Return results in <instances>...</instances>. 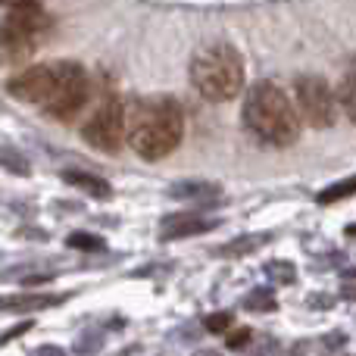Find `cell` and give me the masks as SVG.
Here are the masks:
<instances>
[{
	"mask_svg": "<svg viewBox=\"0 0 356 356\" xmlns=\"http://www.w3.org/2000/svg\"><path fill=\"white\" fill-rule=\"evenodd\" d=\"M125 135L138 156L144 160H163L181 144L184 113L181 104L166 94L141 97L125 113Z\"/></svg>",
	"mask_w": 356,
	"mask_h": 356,
	"instance_id": "obj_1",
	"label": "cell"
},
{
	"mask_svg": "<svg viewBox=\"0 0 356 356\" xmlns=\"http://www.w3.org/2000/svg\"><path fill=\"white\" fill-rule=\"evenodd\" d=\"M244 125L272 147H291L300 138V113L275 81H257L244 97Z\"/></svg>",
	"mask_w": 356,
	"mask_h": 356,
	"instance_id": "obj_2",
	"label": "cell"
},
{
	"mask_svg": "<svg viewBox=\"0 0 356 356\" xmlns=\"http://www.w3.org/2000/svg\"><path fill=\"white\" fill-rule=\"evenodd\" d=\"M191 81L209 104H225L244 91V63L232 44L203 47L191 63Z\"/></svg>",
	"mask_w": 356,
	"mask_h": 356,
	"instance_id": "obj_3",
	"label": "cell"
},
{
	"mask_svg": "<svg viewBox=\"0 0 356 356\" xmlns=\"http://www.w3.org/2000/svg\"><path fill=\"white\" fill-rule=\"evenodd\" d=\"M54 72V91L44 100V113L54 119H72L88 104V72L75 60H56Z\"/></svg>",
	"mask_w": 356,
	"mask_h": 356,
	"instance_id": "obj_4",
	"label": "cell"
},
{
	"mask_svg": "<svg viewBox=\"0 0 356 356\" xmlns=\"http://www.w3.org/2000/svg\"><path fill=\"white\" fill-rule=\"evenodd\" d=\"M297 94V113L307 119L313 129H332L338 119V100L334 91L322 75H300L294 85Z\"/></svg>",
	"mask_w": 356,
	"mask_h": 356,
	"instance_id": "obj_5",
	"label": "cell"
},
{
	"mask_svg": "<svg viewBox=\"0 0 356 356\" xmlns=\"http://www.w3.org/2000/svg\"><path fill=\"white\" fill-rule=\"evenodd\" d=\"M81 138L100 154H116L125 138V106L122 100L106 97L81 129Z\"/></svg>",
	"mask_w": 356,
	"mask_h": 356,
	"instance_id": "obj_6",
	"label": "cell"
},
{
	"mask_svg": "<svg viewBox=\"0 0 356 356\" xmlns=\"http://www.w3.org/2000/svg\"><path fill=\"white\" fill-rule=\"evenodd\" d=\"M54 63H41V66H29L22 69V72L10 75L6 79V94L16 100H22V104H38L44 106V100L50 97V91H54Z\"/></svg>",
	"mask_w": 356,
	"mask_h": 356,
	"instance_id": "obj_7",
	"label": "cell"
},
{
	"mask_svg": "<svg viewBox=\"0 0 356 356\" xmlns=\"http://www.w3.org/2000/svg\"><path fill=\"white\" fill-rule=\"evenodd\" d=\"M219 228V219L216 216H203L197 209H188V213H172L160 222V241H178V238H194V234H207Z\"/></svg>",
	"mask_w": 356,
	"mask_h": 356,
	"instance_id": "obj_8",
	"label": "cell"
},
{
	"mask_svg": "<svg viewBox=\"0 0 356 356\" xmlns=\"http://www.w3.org/2000/svg\"><path fill=\"white\" fill-rule=\"evenodd\" d=\"M6 25H13V29L25 31V35H44V31L54 25V19L47 16V10H41V3L38 0H25V3H16L10 6V13L3 16Z\"/></svg>",
	"mask_w": 356,
	"mask_h": 356,
	"instance_id": "obj_9",
	"label": "cell"
},
{
	"mask_svg": "<svg viewBox=\"0 0 356 356\" xmlns=\"http://www.w3.org/2000/svg\"><path fill=\"white\" fill-rule=\"evenodd\" d=\"M38 47L35 35L13 29V25L0 22V63H25Z\"/></svg>",
	"mask_w": 356,
	"mask_h": 356,
	"instance_id": "obj_10",
	"label": "cell"
},
{
	"mask_svg": "<svg viewBox=\"0 0 356 356\" xmlns=\"http://www.w3.org/2000/svg\"><path fill=\"white\" fill-rule=\"evenodd\" d=\"M66 300L69 294H0V313H38Z\"/></svg>",
	"mask_w": 356,
	"mask_h": 356,
	"instance_id": "obj_11",
	"label": "cell"
},
{
	"mask_svg": "<svg viewBox=\"0 0 356 356\" xmlns=\"http://www.w3.org/2000/svg\"><path fill=\"white\" fill-rule=\"evenodd\" d=\"M222 194V188L216 181H200V178H191V181H175L169 188L172 200H194V203H209Z\"/></svg>",
	"mask_w": 356,
	"mask_h": 356,
	"instance_id": "obj_12",
	"label": "cell"
},
{
	"mask_svg": "<svg viewBox=\"0 0 356 356\" xmlns=\"http://www.w3.org/2000/svg\"><path fill=\"white\" fill-rule=\"evenodd\" d=\"M63 181L72 184V188H79V191H85V194L94 197V200H110L113 197V184L106 181V178L81 172V169H66V172H63Z\"/></svg>",
	"mask_w": 356,
	"mask_h": 356,
	"instance_id": "obj_13",
	"label": "cell"
},
{
	"mask_svg": "<svg viewBox=\"0 0 356 356\" xmlns=\"http://www.w3.org/2000/svg\"><path fill=\"white\" fill-rule=\"evenodd\" d=\"M269 241H272V234H241V238L216 247L213 253L216 257H222V259H238V257H247V253H257L259 247L269 244Z\"/></svg>",
	"mask_w": 356,
	"mask_h": 356,
	"instance_id": "obj_14",
	"label": "cell"
},
{
	"mask_svg": "<svg viewBox=\"0 0 356 356\" xmlns=\"http://www.w3.org/2000/svg\"><path fill=\"white\" fill-rule=\"evenodd\" d=\"M244 309L247 313H275L278 309V300L269 288H257L244 297Z\"/></svg>",
	"mask_w": 356,
	"mask_h": 356,
	"instance_id": "obj_15",
	"label": "cell"
},
{
	"mask_svg": "<svg viewBox=\"0 0 356 356\" xmlns=\"http://www.w3.org/2000/svg\"><path fill=\"white\" fill-rule=\"evenodd\" d=\"M350 194H356V175L344 178V181H338V184H328L325 191H319V194H316V200H319L322 207H328V203L347 200V197H350Z\"/></svg>",
	"mask_w": 356,
	"mask_h": 356,
	"instance_id": "obj_16",
	"label": "cell"
},
{
	"mask_svg": "<svg viewBox=\"0 0 356 356\" xmlns=\"http://www.w3.org/2000/svg\"><path fill=\"white\" fill-rule=\"evenodd\" d=\"M263 272H266V278H269L272 284H291V282H297V266L288 263V259H272V263L263 266Z\"/></svg>",
	"mask_w": 356,
	"mask_h": 356,
	"instance_id": "obj_17",
	"label": "cell"
},
{
	"mask_svg": "<svg viewBox=\"0 0 356 356\" xmlns=\"http://www.w3.org/2000/svg\"><path fill=\"white\" fill-rule=\"evenodd\" d=\"M0 166L6 169V172H13V175H19V178H25V175H31V163L25 160L22 154H19L16 147H0Z\"/></svg>",
	"mask_w": 356,
	"mask_h": 356,
	"instance_id": "obj_18",
	"label": "cell"
},
{
	"mask_svg": "<svg viewBox=\"0 0 356 356\" xmlns=\"http://www.w3.org/2000/svg\"><path fill=\"white\" fill-rule=\"evenodd\" d=\"M338 100H341V106H344V113L350 116V122L356 125V72L344 75V81H341V88H338Z\"/></svg>",
	"mask_w": 356,
	"mask_h": 356,
	"instance_id": "obj_19",
	"label": "cell"
},
{
	"mask_svg": "<svg viewBox=\"0 0 356 356\" xmlns=\"http://www.w3.org/2000/svg\"><path fill=\"white\" fill-rule=\"evenodd\" d=\"M69 247H75V250H106V241L88 232H72L69 234Z\"/></svg>",
	"mask_w": 356,
	"mask_h": 356,
	"instance_id": "obj_20",
	"label": "cell"
},
{
	"mask_svg": "<svg viewBox=\"0 0 356 356\" xmlns=\"http://www.w3.org/2000/svg\"><path fill=\"white\" fill-rule=\"evenodd\" d=\"M203 325H207V332L222 334V332H228V328L234 325V313H228V309H222V313H213V316H207V319H203Z\"/></svg>",
	"mask_w": 356,
	"mask_h": 356,
	"instance_id": "obj_21",
	"label": "cell"
},
{
	"mask_svg": "<svg viewBox=\"0 0 356 356\" xmlns=\"http://www.w3.org/2000/svg\"><path fill=\"white\" fill-rule=\"evenodd\" d=\"M250 338H253L250 328H238V332H232V328H228L225 344H228V350H244V347L250 344Z\"/></svg>",
	"mask_w": 356,
	"mask_h": 356,
	"instance_id": "obj_22",
	"label": "cell"
},
{
	"mask_svg": "<svg viewBox=\"0 0 356 356\" xmlns=\"http://www.w3.org/2000/svg\"><path fill=\"white\" fill-rule=\"evenodd\" d=\"M307 307L309 309H322V313H325V309L334 307V297L332 294H309L307 297Z\"/></svg>",
	"mask_w": 356,
	"mask_h": 356,
	"instance_id": "obj_23",
	"label": "cell"
},
{
	"mask_svg": "<svg viewBox=\"0 0 356 356\" xmlns=\"http://www.w3.org/2000/svg\"><path fill=\"white\" fill-rule=\"evenodd\" d=\"M25 332H31V322H19V325H13V328H6V332H0V344H6V341H13V338H22Z\"/></svg>",
	"mask_w": 356,
	"mask_h": 356,
	"instance_id": "obj_24",
	"label": "cell"
},
{
	"mask_svg": "<svg viewBox=\"0 0 356 356\" xmlns=\"http://www.w3.org/2000/svg\"><path fill=\"white\" fill-rule=\"evenodd\" d=\"M322 344H325V350H341V347L347 344V334L344 332H328L325 338H322Z\"/></svg>",
	"mask_w": 356,
	"mask_h": 356,
	"instance_id": "obj_25",
	"label": "cell"
},
{
	"mask_svg": "<svg viewBox=\"0 0 356 356\" xmlns=\"http://www.w3.org/2000/svg\"><path fill=\"white\" fill-rule=\"evenodd\" d=\"M100 344H104L100 338H81L79 344H75V350L79 353H94V350H100Z\"/></svg>",
	"mask_w": 356,
	"mask_h": 356,
	"instance_id": "obj_26",
	"label": "cell"
},
{
	"mask_svg": "<svg viewBox=\"0 0 356 356\" xmlns=\"http://www.w3.org/2000/svg\"><path fill=\"white\" fill-rule=\"evenodd\" d=\"M19 238H25V241H47V232H41V228H22V232H19Z\"/></svg>",
	"mask_w": 356,
	"mask_h": 356,
	"instance_id": "obj_27",
	"label": "cell"
},
{
	"mask_svg": "<svg viewBox=\"0 0 356 356\" xmlns=\"http://www.w3.org/2000/svg\"><path fill=\"white\" fill-rule=\"evenodd\" d=\"M341 297H344V300H353V303H356V284H353V282H347L344 288H341Z\"/></svg>",
	"mask_w": 356,
	"mask_h": 356,
	"instance_id": "obj_28",
	"label": "cell"
},
{
	"mask_svg": "<svg viewBox=\"0 0 356 356\" xmlns=\"http://www.w3.org/2000/svg\"><path fill=\"white\" fill-rule=\"evenodd\" d=\"M38 353H63V347H50V344H44V347H38Z\"/></svg>",
	"mask_w": 356,
	"mask_h": 356,
	"instance_id": "obj_29",
	"label": "cell"
},
{
	"mask_svg": "<svg viewBox=\"0 0 356 356\" xmlns=\"http://www.w3.org/2000/svg\"><path fill=\"white\" fill-rule=\"evenodd\" d=\"M344 278H347V282H356V266H347V269H344Z\"/></svg>",
	"mask_w": 356,
	"mask_h": 356,
	"instance_id": "obj_30",
	"label": "cell"
},
{
	"mask_svg": "<svg viewBox=\"0 0 356 356\" xmlns=\"http://www.w3.org/2000/svg\"><path fill=\"white\" fill-rule=\"evenodd\" d=\"M16 3H25V0H0V6H6V10H10V6H16Z\"/></svg>",
	"mask_w": 356,
	"mask_h": 356,
	"instance_id": "obj_31",
	"label": "cell"
},
{
	"mask_svg": "<svg viewBox=\"0 0 356 356\" xmlns=\"http://www.w3.org/2000/svg\"><path fill=\"white\" fill-rule=\"evenodd\" d=\"M344 234H347V238H356V222H353V225H347Z\"/></svg>",
	"mask_w": 356,
	"mask_h": 356,
	"instance_id": "obj_32",
	"label": "cell"
}]
</instances>
